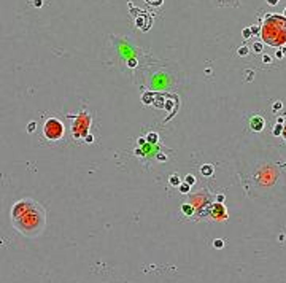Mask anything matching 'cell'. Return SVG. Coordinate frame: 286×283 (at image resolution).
I'll return each instance as SVG.
<instances>
[{"instance_id":"cell-1","label":"cell","mask_w":286,"mask_h":283,"mask_svg":"<svg viewBox=\"0 0 286 283\" xmlns=\"http://www.w3.org/2000/svg\"><path fill=\"white\" fill-rule=\"evenodd\" d=\"M11 224L21 236L38 237L46 228V211L33 199H21L11 207Z\"/></svg>"},{"instance_id":"cell-22","label":"cell","mask_w":286,"mask_h":283,"mask_svg":"<svg viewBox=\"0 0 286 283\" xmlns=\"http://www.w3.org/2000/svg\"><path fill=\"white\" fill-rule=\"evenodd\" d=\"M222 201H224V196H222V194H219V196H218V202L221 204Z\"/></svg>"},{"instance_id":"cell-20","label":"cell","mask_w":286,"mask_h":283,"mask_svg":"<svg viewBox=\"0 0 286 283\" xmlns=\"http://www.w3.org/2000/svg\"><path fill=\"white\" fill-rule=\"evenodd\" d=\"M251 33H257V32H259V29H257V27H251Z\"/></svg>"},{"instance_id":"cell-13","label":"cell","mask_w":286,"mask_h":283,"mask_svg":"<svg viewBox=\"0 0 286 283\" xmlns=\"http://www.w3.org/2000/svg\"><path fill=\"white\" fill-rule=\"evenodd\" d=\"M148 5H153V6H159V5H162L164 0H145Z\"/></svg>"},{"instance_id":"cell-18","label":"cell","mask_w":286,"mask_h":283,"mask_svg":"<svg viewBox=\"0 0 286 283\" xmlns=\"http://www.w3.org/2000/svg\"><path fill=\"white\" fill-rule=\"evenodd\" d=\"M278 108H281V102H277V103L274 105V111H277Z\"/></svg>"},{"instance_id":"cell-16","label":"cell","mask_w":286,"mask_h":283,"mask_svg":"<svg viewBox=\"0 0 286 283\" xmlns=\"http://www.w3.org/2000/svg\"><path fill=\"white\" fill-rule=\"evenodd\" d=\"M246 54H248V48L246 46L239 48V56H246Z\"/></svg>"},{"instance_id":"cell-25","label":"cell","mask_w":286,"mask_h":283,"mask_svg":"<svg viewBox=\"0 0 286 283\" xmlns=\"http://www.w3.org/2000/svg\"><path fill=\"white\" fill-rule=\"evenodd\" d=\"M281 134H283L284 138H286V126H283V131H281Z\"/></svg>"},{"instance_id":"cell-8","label":"cell","mask_w":286,"mask_h":283,"mask_svg":"<svg viewBox=\"0 0 286 283\" xmlns=\"http://www.w3.org/2000/svg\"><path fill=\"white\" fill-rule=\"evenodd\" d=\"M200 172H202V175L210 176V175L213 173V167H212L210 164H205V166H202V167H200Z\"/></svg>"},{"instance_id":"cell-3","label":"cell","mask_w":286,"mask_h":283,"mask_svg":"<svg viewBox=\"0 0 286 283\" xmlns=\"http://www.w3.org/2000/svg\"><path fill=\"white\" fill-rule=\"evenodd\" d=\"M65 134V127L57 118H48L45 124H43V135L46 140L50 142H56L60 140Z\"/></svg>"},{"instance_id":"cell-26","label":"cell","mask_w":286,"mask_h":283,"mask_svg":"<svg viewBox=\"0 0 286 283\" xmlns=\"http://www.w3.org/2000/svg\"><path fill=\"white\" fill-rule=\"evenodd\" d=\"M41 5V0H35V6H40Z\"/></svg>"},{"instance_id":"cell-2","label":"cell","mask_w":286,"mask_h":283,"mask_svg":"<svg viewBox=\"0 0 286 283\" xmlns=\"http://www.w3.org/2000/svg\"><path fill=\"white\" fill-rule=\"evenodd\" d=\"M262 40L272 46H281L286 43V18L280 15H269L261 29Z\"/></svg>"},{"instance_id":"cell-15","label":"cell","mask_w":286,"mask_h":283,"mask_svg":"<svg viewBox=\"0 0 286 283\" xmlns=\"http://www.w3.org/2000/svg\"><path fill=\"white\" fill-rule=\"evenodd\" d=\"M262 48H264V45L261 43V41H257V43H254V46H253L254 53H262Z\"/></svg>"},{"instance_id":"cell-27","label":"cell","mask_w":286,"mask_h":283,"mask_svg":"<svg viewBox=\"0 0 286 283\" xmlns=\"http://www.w3.org/2000/svg\"><path fill=\"white\" fill-rule=\"evenodd\" d=\"M283 15H284V18H286V8H284V11H283Z\"/></svg>"},{"instance_id":"cell-6","label":"cell","mask_w":286,"mask_h":283,"mask_svg":"<svg viewBox=\"0 0 286 283\" xmlns=\"http://www.w3.org/2000/svg\"><path fill=\"white\" fill-rule=\"evenodd\" d=\"M250 126H251V129L256 131V132H261L264 129V119L261 116H253L250 119Z\"/></svg>"},{"instance_id":"cell-4","label":"cell","mask_w":286,"mask_h":283,"mask_svg":"<svg viewBox=\"0 0 286 283\" xmlns=\"http://www.w3.org/2000/svg\"><path fill=\"white\" fill-rule=\"evenodd\" d=\"M91 127V115L86 111H81L78 116L75 118L73 126H72V134L75 138H84L89 132Z\"/></svg>"},{"instance_id":"cell-12","label":"cell","mask_w":286,"mask_h":283,"mask_svg":"<svg viewBox=\"0 0 286 283\" xmlns=\"http://www.w3.org/2000/svg\"><path fill=\"white\" fill-rule=\"evenodd\" d=\"M281 131H283V126H281L280 123H277V126L274 127V135H280Z\"/></svg>"},{"instance_id":"cell-11","label":"cell","mask_w":286,"mask_h":283,"mask_svg":"<svg viewBox=\"0 0 286 283\" xmlns=\"http://www.w3.org/2000/svg\"><path fill=\"white\" fill-rule=\"evenodd\" d=\"M213 246H215V248H222V246H224V240H222V239H216L215 242H213Z\"/></svg>"},{"instance_id":"cell-24","label":"cell","mask_w":286,"mask_h":283,"mask_svg":"<svg viewBox=\"0 0 286 283\" xmlns=\"http://www.w3.org/2000/svg\"><path fill=\"white\" fill-rule=\"evenodd\" d=\"M277 58H278V59L283 58V53H281V51H278V53H277Z\"/></svg>"},{"instance_id":"cell-14","label":"cell","mask_w":286,"mask_h":283,"mask_svg":"<svg viewBox=\"0 0 286 283\" xmlns=\"http://www.w3.org/2000/svg\"><path fill=\"white\" fill-rule=\"evenodd\" d=\"M184 181H186V183H188V185H189V186H192L194 183H196V176H194V175H188Z\"/></svg>"},{"instance_id":"cell-19","label":"cell","mask_w":286,"mask_h":283,"mask_svg":"<svg viewBox=\"0 0 286 283\" xmlns=\"http://www.w3.org/2000/svg\"><path fill=\"white\" fill-rule=\"evenodd\" d=\"M33 127H35V123H30V124H29V132H33V131H35Z\"/></svg>"},{"instance_id":"cell-7","label":"cell","mask_w":286,"mask_h":283,"mask_svg":"<svg viewBox=\"0 0 286 283\" xmlns=\"http://www.w3.org/2000/svg\"><path fill=\"white\" fill-rule=\"evenodd\" d=\"M181 211H183L186 216H191V215L194 213V205H191V204H183V205H181Z\"/></svg>"},{"instance_id":"cell-21","label":"cell","mask_w":286,"mask_h":283,"mask_svg":"<svg viewBox=\"0 0 286 283\" xmlns=\"http://www.w3.org/2000/svg\"><path fill=\"white\" fill-rule=\"evenodd\" d=\"M262 61L266 62V64H269V62H270V58H269V56H264V58H262Z\"/></svg>"},{"instance_id":"cell-10","label":"cell","mask_w":286,"mask_h":283,"mask_svg":"<svg viewBox=\"0 0 286 283\" xmlns=\"http://www.w3.org/2000/svg\"><path fill=\"white\" fill-rule=\"evenodd\" d=\"M180 183H181V180H180L178 175H170V185L172 186H178Z\"/></svg>"},{"instance_id":"cell-9","label":"cell","mask_w":286,"mask_h":283,"mask_svg":"<svg viewBox=\"0 0 286 283\" xmlns=\"http://www.w3.org/2000/svg\"><path fill=\"white\" fill-rule=\"evenodd\" d=\"M178 188H180V191H181V193H183V194H188V193H189V185H188V183L184 181V183H180V185H178Z\"/></svg>"},{"instance_id":"cell-17","label":"cell","mask_w":286,"mask_h":283,"mask_svg":"<svg viewBox=\"0 0 286 283\" xmlns=\"http://www.w3.org/2000/svg\"><path fill=\"white\" fill-rule=\"evenodd\" d=\"M243 37H245V38H250V37H251V30H250V29H245V30H243Z\"/></svg>"},{"instance_id":"cell-5","label":"cell","mask_w":286,"mask_h":283,"mask_svg":"<svg viewBox=\"0 0 286 283\" xmlns=\"http://www.w3.org/2000/svg\"><path fill=\"white\" fill-rule=\"evenodd\" d=\"M210 216L215 218V220H226L227 218V211L224 208V205L222 204H213L212 208H210Z\"/></svg>"},{"instance_id":"cell-23","label":"cell","mask_w":286,"mask_h":283,"mask_svg":"<svg viewBox=\"0 0 286 283\" xmlns=\"http://www.w3.org/2000/svg\"><path fill=\"white\" fill-rule=\"evenodd\" d=\"M267 2H269L270 5H277V3H278V0H267Z\"/></svg>"}]
</instances>
